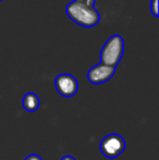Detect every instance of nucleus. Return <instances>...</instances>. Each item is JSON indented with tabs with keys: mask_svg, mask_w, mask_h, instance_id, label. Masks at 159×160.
<instances>
[{
	"mask_svg": "<svg viewBox=\"0 0 159 160\" xmlns=\"http://www.w3.org/2000/svg\"><path fill=\"white\" fill-rule=\"evenodd\" d=\"M66 11L73 22L84 28H93L100 21L95 0H73L67 6Z\"/></svg>",
	"mask_w": 159,
	"mask_h": 160,
	"instance_id": "f257e3e1",
	"label": "nucleus"
},
{
	"mask_svg": "<svg viewBox=\"0 0 159 160\" xmlns=\"http://www.w3.org/2000/svg\"><path fill=\"white\" fill-rule=\"evenodd\" d=\"M123 55V38L120 35H113L105 42L100 51V63L116 68L119 64Z\"/></svg>",
	"mask_w": 159,
	"mask_h": 160,
	"instance_id": "f03ea898",
	"label": "nucleus"
},
{
	"mask_svg": "<svg viewBox=\"0 0 159 160\" xmlns=\"http://www.w3.org/2000/svg\"><path fill=\"white\" fill-rule=\"evenodd\" d=\"M125 147H127V144L124 138L117 133L106 135L99 144V149L102 154L109 159H115L119 157L124 152Z\"/></svg>",
	"mask_w": 159,
	"mask_h": 160,
	"instance_id": "7ed1b4c3",
	"label": "nucleus"
},
{
	"mask_svg": "<svg viewBox=\"0 0 159 160\" xmlns=\"http://www.w3.org/2000/svg\"><path fill=\"white\" fill-rule=\"evenodd\" d=\"M55 86L57 92L63 97H73L77 93L79 83L73 75L68 73H62L56 78Z\"/></svg>",
	"mask_w": 159,
	"mask_h": 160,
	"instance_id": "20e7f679",
	"label": "nucleus"
},
{
	"mask_svg": "<svg viewBox=\"0 0 159 160\" xmlns=\"http://www.w3.org/2000/svg\"><path fill=\"white\" fill-rule=\"evenodd\" d=\"M116 72V68L108 67L105 64H96L93 68L88 70L87 72V80L89 83L95 85L104 84V83L108 82L111 78L113 76Z\"/></svg>",
	"mask_w": 159,
	"mask_h": 160,
	"instance_id": "39448f33",
	"label": "nucleus"
},
{
	"mask_svg": "<svg viewBox=\"0 0 159 160\" xmlns=\"http://www.w3.org/2000/svg\"><path fill=\"white\" fill-rule=\"evenodd\" d=\"M23 108L27 112H34L36 111L40 106V100L37 94L35 93H26L23 97Z\"/></svg>",
	"mask_w": 159,
	"mask_h": 160,
	"instance_id": "423d86ee",
	"label": "nucleus"
},
{
	"mask_svg": "<svg viewBox=\"0 0 159 160\" xmlns=\"http://www.w3.org/2000/svg\"><path fill=\"white\" fill-rule=\"evenodd\" d=\"M151 11L154 17L158 18V0H152L151 1Z\"/></svg>",
	"mask_w": 159,
	"mask_h": 160,
	"instance_id": "0eeeda50",
	"label": "nucleus"
},
{
	"mask_svg": "<svg viewBox=\"0 0 159 160\" xmlns=\"http://www.w3.org/2000/svg\"><path fill=\"white\" fill-rule=\"evenodd\" d=\"M24 160H42V157H40L39 155L31 154V155H28V156H26Z\"/></svg>",
	"mask_w": 159,
	"mask_h": 160,
	"instance_id": "6e6552de",
	"label": "nucleus"
},
{
	"mask_svg": "<svg viewBox=\"0 0 159 160\" xmlns=\"http://www.w3.org/2000/svg\"><path fill=\"white\" fill-rule=\"evenodd\" d=\"M61 160H77V159H75L74 157L70 156V155H67V156H63V157H62Z\"/></svg>",
	"mask_w": 159,
	"mask_h": 160,
	"instance_id": "1a4fd4ad",
	"label": "nucleus"
},
{
	"mask_svg": "<svg viewBox=\"0 0 159 160\" xmlns=\"http://www.w3.org/2000/svg\"><path fill=\"white\" fill-rule=\"evenodd\" d=\"M0 1H2V0H0Z\"/></svg>",
	"mask_w": 159,
	"mask_h": 160,
	"instance_id": "9d476101",
	"label": "nucleus"
}]
</instances>
